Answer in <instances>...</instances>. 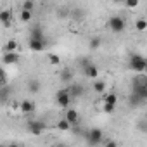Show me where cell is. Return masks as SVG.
Returning <instances> with one entry per match:
<instances>
[{
	"instance_id": "1",
	"label": "cell",
	"mask_w": 147,
	"mask_h": 147,
	"mask_svg": "<svg viewBox=\"0 0 147 147\" xmlns=\"http://www.w3.org/2000/svg\"><path fill=\"white\" fill-rule=\"evenodd\" d=\"M130 69H133L135 73H144L145 71V67H147V59L144 57V55H140V54H131L130 55Z\"/></svg>"
},
{
	"instance_id": "2",
	"label": "cell",
	"mask_w": 147,
	"mask_h": 147,
	"mask_svg": "<svg viewBox=\"0 0 147 147\" xmlns=\"http://www.w3.org/2000/svg\"><path fill=\"white\" fill-rule=\"evenodd\" d=\"M85 140H87V144L88 145H92V147H95V145H99L100 142H102V138H104V133H102V130L100 128H90V130H87L85 131Z\"/></svg>"
},
{
	"instance_id": "3",
	"label": "cell",
	"mask_w": 147,
	"mask_h": 147,
	"mask_svg": "<svg viewBox=\"0 0 147 147\" xmlns=\"http://www.w3.org/2000/svg\"><path fill=\"white\" fill-rule=\"evenodd\" d=\"M107 26H109V30H111L113 33H121V31H125V28H126V21H125L121 16H113V18L107 21Z\"/></svg>"
},
{
	"instance_id": "4",
	"label": "cell",
	"mask_w": 147,
	"mask_h": 147,
	"mask_svg": "<svg viewBox=\"0 0 147 147\" xmlns=\"http://www.w3.org/2000/svg\"><path fill=\"white\" fill-rule=\"evenodd\" d=\"M55 102L59 107L62 109H69V104H71V95L67 92V88H62L59 92H55Z\"/></svg>"
},
{
	"instance_id": "5",
	"label": "cell",
	"mask_w": 147,
	"mask_h": 147,
	"mask_svg": "<svg viewBox=\"0 0 147 147\" xmlns=\"http://www.w3.org/2000/svg\"><path fill=\"white\" fill-rule=\"evenodd\" d=\"M28 42H45V33L40 24H35L30 30V40Z\"/></svg>"
},
{
	"instance_id": "6",
	"label": "cell",
	"mask_w": 147,
	"mask_h": 147,
	"mask_svg": "<svg viewBox=\"0 0 147 147\" xmlns=\"http://www.w3.org/2000/svg\"><path fill=\"white\" fill-rule=\"evenodd\" d=\"M26 128H28V131L31 135H42L43 130H45V123H42L38 119H31V121H28V126Z\"/></svg>"
},
{
	"instance_id": "7",
	"label": "cell",
	"mask_w": 147,
	"mask_h": 147,
	"mask_svg": "<svg viewBox=\"0 0 147 147\" xmlns=\"http://www.w3.org/2000/svg\"><path fill=\"white\" fill-rule=\"evenodd\" d=\"M67 92H69L71 99H76V97H82L85 90H83V87H82L80 83H71V85L67 87Z\"/></svg>"
},
{
	"instance_id": "8",
	"label": "cell",
	"mask_w": 147,
	"mask_h": 147,
	"mask_svg": "<svg viewBox=\"0 0 147 147\" xmlns=\"http://www.w3.org/2000/svg\"><path fill=\"white\" fill-rule=\"evenodd\" d=\"M83 73H85V76L87 78H90V80H99V67L95 66V64H88L85 69H83Z\"/></svg>"
},
{
	"instance_id": "9",
	"label": "cell",
	"mask_w": 147,
	"mask_h": 147,
	"mask_svg": "<svg viewBox=\"0 0 147 147\" xmlns=\"http://www.w3.org/2000/svg\"><path fill=\"white\" fill-rule=\"evenodd\" d=\"M18 61H19V54H16V52H5V54L2 55V62H4L5 66H9V64H18Z\"/></svg>"
},
{
	"instance_id": "10",
	"label": "cell",
	"mask_w": 147,
	"mask_h": 147,
	"mask_svg": "<svg viewBox=\"0 0 147 147\" xmlns=\"http://www.w3.org/2000/svg\"><path fill=\"white\" fill-rule=\"evenodd\" d=\"M19 111H21V113H24V114H28V113H33V111H35V104H33V100H30V99H24V100H21Z\"/></svg>"
},
{
	"instance_id": "11",
	"label": "cell",
	"mask_w": 147,
	"mask_h": 147,
	"mask_svg": "<svg viewBox=\"0 0 147 147\" xmlns=\"http://www.w3.org/2000/svg\"><path fill=\"white\" fill-rule=\"evenodd\" d=\"M64 119H67V121H69V125L73 126V125H76V123H78L80 116H78V113H76L75 109H71V107H69V109L66 111V116H64Z\"/></svg>"
},
{
	"instance_id": "12",
	"label": "cell",
	"mask_w": 147,
	"mask_h": 147,
	"mask_svg": "<svg viewBox=\"0 0 147 147\" xmlns=\"http://www.w3.org/2000/svg\"><path fill=\"white\" fill-rule=\"evenodd\" d=\"M11 18H12V12H11L9 9L0 11V23H2L4 26H9V24H11Z\"/></svg>"
},
{
	"instance_id": "13",
	"label": "cell",
	"mask_w": 147,
	"mask_h": 147,
	"mask_svg": "<svg viewBox=\"0 0 147 147\" xmlns=\"http://www.w3.org/2000/svg\"><path fill=\"white\" fill-rule=\"evenodd\" d=\"M61 82H64V83H73V71L71 69H62L61 71Z\"/></svg>"
},
{
	"instance_id": "14",
	"label": "cell",
	"mask_w": 147,
	"mask_h": 147,
	"mask_svg": "<svg viewBox=\"0 0 147 147\" xmlns=\"http://www.w3.org/2000/svg\"><path fill=\"white\" fill-rule=\"evenodd\" d=\"M30 43V49L33 52H43L45 50V42H28Z\"/></svg>"
},
{
	"instance_id": "15",
	"label": "cell",
	"mask_w": 147,
	"mask_h": 147,
	"mask_svg": "<svg viewBox=\"0 0 147 147\" xmlns=\"http://www.w3.org/2000/svg\"><path fill=\"white\" fill-rule=\"evenodd\" d=\"M131 85H135V87H147V76H142V75L135 76L131 80Z\"/></svg>"
},
{
	"instance_id": "16",
	"label": "cell",
	"mask_w": 147,
	"mask_h": 147,
	"mask_svg": "<svg viewBox=\"0 0 147 147\" xmlns=\"http://www.w3.org/2000/svg\"><path fill=\"white\" fill-rule=\"evenodd\" d=\"M40 87H42V83H40L38 80H30V82H28V90H30L31 94H36V92L40 90Z\"/></svg>"
},
{
	"instance_id": "17",
	"label": "cell",
	"mask_w": 147,
	"mask_h": 147,
	"mask_svg": "<svg viewBox=\"0 0 147 147\" xmlns=\"http://www.w3.org/2000/svg\"><path fill=\"white\" fill-rule=\"evenodd\" d=\"M94 90H95L97 94H104V90H106V82H104V80H95Z\"/></svg>"
},
{
	"instance_id": "18",
	"label": "cell",
	"mask_w": 147,
	"mask_h": 147,
	"mask_svg": "<svg viewBox=\"0 0 147 147\" xmlns=\"http://www.w3.org/2000/svg\"><path fill=\"white\" fill-rule=\"evenodd\" d=\"M135 28H137L138 31H145V30H147V19L138 18V19L135 21Z\"/></svg>"
},
{
	"instance_id": "19",
	"label": "cell",
	"mask_w": 147,
	"mask_h": 147,
	"mask_svg": "<svg viewBox=\"0 0 147 147\" xmlns=\"http://www.w3.org/2000/svg\"><path fill=\"white\" fill-rule=\"evenodd\" d=\"M61 131H67L69 128H71V125H69V121L67 119H61V121H57V125H55Z\"/></svg>"
},
{
	"instance_id": "20",
	"label": "cell",
	"mask_w": 147,
	"mask_h": 147,
	"mask_svg": "<svg viewBox=\"0 0 147 147\" xmlns=\"http://www.w3.org/2000/svg\"><path fill=\"white\" fill-rule=\"evenodd\" d=\"M104 102H106V104H113V106H116V102H118V95H116V94H107V95L104 97Z\"/></svg>"
},
{
	"instance_id": "21",
	"label": "cell",
	"mask_w": 147,
	"mask_h": 147,
	"mask_svg": "<svg viewBox=\"0 0 147 147\" xmlns=\"http://www.w3.org/2000/svg\"><path fill=\"white\" fill-rule=\"evenodd\" d=\"M9 95H11V88H9V85H5V87L0 88V97H2V100H4V102L9 99Z\"/></svg>"
},
{
	"instance_id": "22",
	"label": "cell",
	"mask_w": 147,
	"mask_h": 147,
	"mask_svg": "<svg viewBox=\"0 0 147 147\" xmlns=\"http://www.w3.org/2000/svg\"><path fill=\"white\" fill-rule=\"evenodd\" d=\"M16 49H18V42L16 40H9L7 45H5V52H16Z\"/></svg>"
},
{
	"instance_id": "23",
	"label": "cell",
	"mask_w": 147,
	"mask_h": 147,
	"mask_svg": "<svg viewBox=\"0 0 147 147\" xmlns=\"http://www.w3.org/2000/svg\"><path fill=\"white\" fill-rule=\"evenodd\" d=\"M88 45H90V49H92V50L99 49V47H100V38H95V36H94V38L90 40V43H88Z\"/></svg>"
},
{
	"instance_id": "24",
	"label": "cell",
	"mask_w": 147,
	"mask_h": 147,
	"mask_svg": "<svg viewBox=\"0 0 147 147\" xmlns=\"http://www.w3.org/2000/svg\"><path fill=\"white\" fill-rule=\"evenodd\" d=\"M49 62H50L52 66H57V64L61 62V59H59V55H55V54H49Z\"/></svg>"
},
{
	"instance_id": "25",
	"label": "cell",
	"mask_w": 147,
	"mask_h": 147,
	"mask_svg": "<svg viewBox=\"0 0 147 147\" xmlns=\"http://www.w3.org/2000/svg\"><path fill=\"white\" fill-rule=\"evenodd\" d=\"M31 19V12L30 11H21V21L23 23H28Z\"/></svg>"
},
{
	"instance_id": "26",
	"label": "cell",
	"mask_w": 147,
	"mask_h": 147,
	"mask_svg": "<svg viewBox=\"0 0 147 147\" xmlns=\"http://www.w3.org/2000/svg\"><path fill=\"white\" fill-rule=\"evenodd\" d=\"M137 128H138L140 131H144V133H147V121H145V119H140V121L137 123Z\"/></svg>"
},
{
	"instance_id": "27",
	"label": "cell",
	"mask_w": 147,
	"mask_h": 147,
	"mask_svg": "<svg viewBox=\"0 0 147 147\" xmlns=\"http://www.w3.org/2000/svg\"><path fill=\"white\" fill-rule=\"evenodd\" d=\"M33 7H35V4L31 2V0H26V2L23 4V11H30V12H31V11H33Z\"/></svg>"
},
{
	"instance_id": "28",
	"label": "cell",
	"mask_w": 147,
	"mask_h": 147,
	"mask_svg": "<svg viewBox=\"0 0 147 147\" xmlns=\"http://www.w3.org/2000/svg\"><path fill=\"white\" fill-rule=\"evenodd\" d=\"M125 5H126L128 9H135V7H138V0H128Z\"/></svg>"
},
{
	"instance_id": "29",
	"label": "cell",
	"mask_w": 147,
	"mask_h": 147,
	"mask_svg": "<svg viewBox=\"0 0 147 147\" xmlns=\"http://www.w3.org/2000/svg\"><path fill=\"white\" fill-rule=\"evenodd\" d=\"M114 109H116V106H113V104H106V102H104V113H114Z\"/></svg>"
},
{
	"instance_id": "30",
	"label": "cell",
	"mask_w": 147,
	"mask_h": 147,
	"mask_svg": "<svg viewBox=\"0 0 147 147\" xmlns=\"http://www.w3.org/2000/svg\"><path fill=\"white\" fill-rule=\"evenodd\" d=\"M104 147H118V144H116V140H107Z\"/></svg>"
},
{
	"instance_id": "31",
	"label": "cell",
	"mask_w": 147,
	"mask_h": 147,
	"mask_svg": "<svg viewBox=\"0 0 147 147\" xmlns=\"http://www.w3.org/2000/svg\"><path fill=\"white\" fill-rule=\"evenodd\" d=\"M52 147H67L66 144H55V145H52Z\"/></svg>"
},
{
	"instance_id": "32",
	"label": "cell",
	"mask_w": 147,
	"mask_h": 147,
	"mask_svg": "<svg viewBox=\"0 0 147 147\" xmlns=\"http://www.w3.org/2000/svg\"><path fill=\"white\" fill-rule=\"evenodd\" d=\"M7 147H19V145H18V144H16V142H12V144H9V145H7Z\"/></svg>"
},
{
	"instance_id": "33",
	"label": "cell",
	"mask_w": 147,
	"mask_h": 147,
	"mask_svg": "<svg viewBox=\"0 0 147 147\" xmlns=\"http://www.w3.org/2000/svg\"><path fill=\"white\" fill-rule=\"evenodd\" d=\"M0 147H7V145H0Z\"/></svg>"
},
{
	"instance_id": "34",
	"label": "cell",
	"mask_w": 147,
	"mask_h": 147,
	"mask_svg": "<svg viewBox=\"0 0 147 147\" xmlns=\"http://www.w3.org/2000/svg\"><path fill=\"white\" fill-rule=\"evenodd\" d=\"M145 71H147V67H145Z\"/></svg>"
}]
</instances>
